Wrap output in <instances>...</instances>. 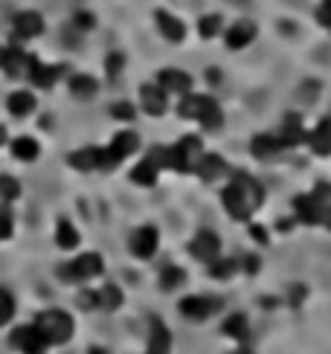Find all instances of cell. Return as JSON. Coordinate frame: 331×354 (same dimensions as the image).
<instances>
[{
  "label": "cell",
  "mask_w": 331,
  "mask_h": 354,
  "mask_svg": "<svg viewBox=\"0 0 331 354\" xmlns=\"http://www.w3.org/2000/svg\"><path fill=\"white\" fill-rule=\"evenodd\" d=\"M70 90L79 96V99H90V96L96 93V81L90 76H73L70 79Z\"/></svg>",
  "instance_id": "obj_31"
},
{
  "label": "cell",
  "mask_w": 331,
  "mask_h": 354,
  "mask_svg": "<svg viewBox=\"0 0 331 354\" xmlns=\"http://www.w3.org/2000/svg\"><path fill=\"white\" fill-rule=\"evenodd\" d=\"M317 21L323 23V27H331V0H323L320 9H317Z\"/></svg>",
  "instance_id": "obj_39"
},
{
  "label": "cell",
  "mask_w": 331,
  "mask_h": 354,
  "mask_svg": "<svg viewBox=\"0 0 331 354\" xmlns=\"http://www.w3.org/2000/svg\"><path fill=\"white\" fill-rule=\"evenodd\" d=\"M157 241H160V236H157V229L154 227H143L134 233L131 238V250L137 259H151V255L157 253Z\"/></svg>",
  "instance_id": "obj_10"
},
{
  "label": "cell",
  "mask_w": 331,
  "mask_h": 354,
  "mask_svg": "<svg viewBox=\"0 0 331 354\" xmlns=\"http://www.w3.org/2000/svg\"><path fill=\"white\" fill-rule=\"evenodd\" d=\"M302 299H305V288H302V285H297V288H293V294H291V302H293V305H299Z\"/></svg>",
  "instance_id": "obj_44"
},
{
  "label": "cell",
  "mask_w": 331,
  "mask_h": 354,
  "mask_svg": "<svg viewBox=\"0 0 331 354\" xmlns=\"http://www.w3.org/2000/svg\"><path fill=\"white\" fill-rule=\"evenodd\" d=\"M154 15H157V27H160V32L166 35L169 41H175V44H177V41L186 38V27H183V23H180L177 18H171L169 12H163V9H160V12H154Z\"/></svg>",
  "instance_id": "obj_20"
},
{
  "label": "cell",
  "mask_w": 331,
  "mask_h": 354,
  "mask_svg": "<svg viewBox=\"0 0 331 354\" xmlns=\"http://www.w3.org/2000/svg\"><path fill=\"white\" fill-rule=\"evenodd\" d=\"M253 38H256L253 23L250 21H238L236 27H230V32H227V47L230 50H241V47H247Z\"/></svg>",
  "instance_id": "obj_14"
},
{
  "label": "cell",
  "mask_w": 331,
  "mask_h": 354,
  "mask_svg": "<svg viewBox=\"0 0 331 354\" xmlns=\"http://www.w3.org/2000/svg\"><path fill=\"white\" fill-rule=\"evenodd\" d=\"M323 221H326V227L331 229V210H326V212H323Z\"/></svg>",
  "instance_id": "obj_46"
},
{
  "label": "cell",
  "mask_w": 331,
  "mask_h": 354,
  "mask_svg": "<svg viewBox=\"0 0 331 354\" xmlns=\"http://www.w3.org/2000/svg\"><path fill=\"white\" fill-rule=\"evenodd\" d=\"M195 168H198V175H201L204 180H215V177H221V175L227 172V163L221 160L218 154H204Z\"/></svg>",
  "instance_id": "obj_22"
},
{
  "label": "cell",
  "mask_w": 331,
  "mask_h": 354,
  "mask_svg": "<svg viewBox=\"0 0 331 354\" xmlns=\"http://www.w3.org/2000/svg\"><path fill=\"white\" fill-rule=\"evenodd\" d=\"M308 142H311V149L317 154H331V119H323L320 125L311 131Z\"/></svg>",
  "instance_id": "obj_23"
},
{
  "label": "cell",
  "mask_w": 331,
  "mask_h": 354,
  "mask_svg": "<svg viewBox=\"0 0 331 354\" xmlns=\"http://www.w3.org/2000/svg\"><path fill=\"white\" fill-rule=\"evenodd\" d=\"M183 279H186V276H183L180 267H166L163 276H160V288L163 290H175V288L183 285Z\"/></svg>",
  "instance_id": "obj_33"
},
{
  "label": "cell",
  "mask_w": 331,
  "mask_h": 354,
  "mask_svg": "<svg viewBox=\"0 0 331 354\" xmlns=\"http://www.w3.org/2000/svg\"><path fill=\"white\" fill-rule=\"evenodd\" d=\"M201 140L198 137H183L175 149H169V166L177 172H192L201 160Z\"/></svg>",
  "instance_id": "obj_3"
},
{
  "label": "cell",
  "mask_w": 331,
  "mask_h": 354,
  "mask_svg": "<svg viewBox=\"0 0 331 354\" xmlns=\"http://www.w3.org/2000/svg\"><path fill=\"white\" fill-rule=\"evenodd\" d=\"M131 180L137 183V186H154V180H157V166H154L151 160H143V163L131 172Z\"/></svg>",
  "instance_id": "obj_29"
},
{
  "label": "cell",
  "mask_w": 331,
  "mask_h": 354,
  "mask_svg": "<svg viewBox=\"0 0 331 354\" xmlns=\"http://www.w3.org/2000/svg\"><path fill=\"white\" fill-rule=\"evenodd\" d=\"M41 29H44V21L38 12H21L15 18V32L21 38H35V35H41Z\"/></svg>",
  "instance_id": "obj_15"
},
{
  "label": "cell",
  "mask_w": 331,
  "mask_h": 354,
  "mask_svg": "<svg viewBox=\"0 0 331 354\" xmlns=\"http://www.w3.org/2000/svg\"><path fill=\"white\" fill-rule=\"evenodd\" d=\"M282 149H285V145H282V140L273 137V134H259V137L253 140V154L259 157V160H273Z\"/></svg>",
  "instance_id": "obj_16"
},
{
  "label": "cell",
  "mask_w": 331,
  "mask_h": 354,
  "mask_svg": "<svg viewBox=\"0 0 331 354\" xmlns=\"http://www.w3.org/2000/svg\"><path fill=\"white\" fill-rule=\"evenodd\" d=\"M18 194H21V183L15 177H12V175L0 177V198H3V201H15Z\"/></svg>",
  "instance_id": "obj_34"
},
{
  "label": "cell",
  "mask_w": 331,
  "mask_h": 354,
  "mask_svg": "<svg viewBox=\"0 0 331 354\" xmlns=\"http://www.w3.org/2000/svg\"><path fill=\"white\" fill-rule=\"evenodd\" d=\"M58 73H61L58 67H47V64H41V61H35V58L29 64V76H32V81L38 84V88H53V81H56Z\"/></svg>",
  "instance_id": "obj_25"
},
{
  "label": "cell",
  "mask_w": 331,
  "mask_h": 354,
  "mask_svg": "<svg viewBox=\"0 0 331 354\" xmlns=\"http://www.w3.org/2000/svg\"><path fill=\"white\" fill-rule=\"evenodd\" d=\"M12 154L23 163H32L35 157H38V142H35L32 137H21V140L12 142Z\"/></svg>",
  "instance_id": "obj_27"
},
{
  "label": "cell",
  "mask_w": 331,
  "mask_h": 354,
  "mask_svg": "<svg viewBox=\"0 0 331 354\" xmlns=\"http://www.w3.org/2000/svg\"><path fill=\"white\" fill-rule=\"evenodd\" d=\"M221 201H224V206H227V212L232 215V218H238V221H247V218L253 215V210L247 206V201H244V194H241V189L236 186V180L230 183V186L224 189V194H221Z\"/></svg>",
  "instance_id": "obj_9"
},
{
  "label": "cell",
  "mask_w": 331,
  "mask_h": 354,
  "mask_svg": "<svg viewBox=\"0 0 331 354\" xmlns=\"http://www.w3.org/2000/svg\"><path fill=\"white\" fill-rule=\"evenodd\" d=\"M70 166L90 172V168H102V149H79L70 154Z\"/></svg>",
  "instance_id": "obj_18"
},
{
  "label": "cell",
  "mask_w": 331,
  "mask_h": 354,
  "mask_svg": "<svg viewBox=\"0 0 331 354\" xmlns=\"http://www.w3.org/2000/svg\"><path fill=\"white\" fill-rule=\"evenodd\" d=\"M96 299H99V308L114 311V308L122 305V290L117 285H105L102 290H96Z\"/></svg>",
  "instance_id": "obj_30"
},
{
  "label": "cell",
  "mask_w": 331,
  "mask_h": 354,
  "mask_svg": "<svg viewBox=\"0 0 331 354\" xmlns=\"http://www.w3.org/2000/svg\"><path fill=\"white\" fill-rule=\"evenodd\" d=\"M0 58H3V50H0Z\"/></svg>",
  "instance_id": "obj_48"
},
{
  "label": "cell",
  "mask_w": 331,
  "mask_h": 354,
  "mask_svg": "<svg viewBox=\"0 0 331 354\" xmlns=\"http://www.w3.org/2000/svg\"><path fill=\"white\" fill-rule=\"evenodd\" d=\"M102 255L99 253H84L79 255L73 264L61 267V279H67V282H84V279H93L102 273Z\"/></svg>",
  "instance_id": "obj_5"
},
{
  "label": "cell",
  "mask_w": 331,
  "mask_h": 354,
  "mask_svg": "<svg viewBox=\"0 0 331 354\" xmlns=\"http://www.w3.org/2000/svg\"><path fill=\"white\" fill-rule=\"evenodd\" d=\"M79 305H82V308H96V305H99V299H96V290H82V294H79Z\"/></svg>",
  "instance_id": "obj_40"
},
{
  "label": "cell",
  "mask_w": 331,
  "mask_h": 354,
  "mask_svg": "<svg viewBox=\"0 0 331 354\" xmlns=\"http://www.w3.org/2000/svg\"><path fill=\"white\" fill-rule=\"evenodd\" d=\"M293 206H297V212L305 224H317V221H323V201L317 198V194H299L297 201H293Z\"/></svg>",
  "instance_id": "obj_12"
},
{
  "label": "cell",
  "mask_w": 331,
  "mask_h": 354,
  "mask_svg": "<svg viewBox=\"0 0 331 354\" xmlns=\"http://www.w3.org/2000/svg\"><path fill=\"white\" fill-rule=\"evenodd\" d=\"M192 255L198 262H206V264H212V262H218V255H221V241H218V236L215 233H198L192 238Z\"/></svg>",
  "instance_id": "obj_8"
},
{
  "label": "cell",
  "mask_w": 331,
  "mask_h": 354,
  "mask_svg": "<svg viewBox=\"0 0 331 354\" xmlns=\"http://www.w3.org/2000/svg\"><path fill=\"white\" fill-rule=\"evenodd\" d=\"M35 328L41 331V337L47 340V343H67V340L73 337V320L64 314V311H44L38 316V323H35Z\"/></svg>",
  "instance_id": "obj_2"
},
{
  "label": "cell",
  "mask_w": 331,
  "mask_h": 354,
  "mask_svg": "<svg viewBox=\"0 0 331 354\" xmlns=\"http://www.w3.org/2000/svg\"><path fill=\"white\" fill-rule=\"evenodd\" d=\"M160 88L171 90V93H189L192 79H189V73H183V70H163L160 73Z\"/></svg>",
  "instance_id": "obj_17"
},
{
  "label": "cell",
  "mask_w": 331,
  "mask_h": 354,
  "mask_svg": "<svg viewBox=\"0 0 331 354\" xmlns=\"http://www.w3.org/2000/svg\"><path fill=\"white\" fill-rule=\"evenodd\" d=\"M137 145H140V137L134 131H119L114 142L108 145V149H102V168H114L119 166L122 160H125L128 154L137 151Z\"/></svg>",
  "instance_id": "obj_4"
},
{
  "label": "cell",
  "mask_w": 331,
  "mask_h": 354,
  "mask_svg": "<svg viewBox=\"0 0 331 354\" xmlns=\"http://www.w3.org/2000/svg\"><path fill=\"white\" fill-rule=\"evenodd\" d=\"M3 142H6V128L0 125V145H3Z\"/></svg>",
  "instance_id": "obj_47"
},
{
  "label": "cell",
  "mask_w": 331,
  "mask_h": 354,
  "mask_svg": "<svg viewBox=\"0 0 331 354\" xmlns=\"http://www.w3.org/2000/svg\"><path fill=\"white\" fill-rule=\"evenodd\" d=\"M29 64H32V55H27L21 47H9V50H3V58H0V67L9 76H21L23 70H29Z\"/></svg>",
  "instance_id": "obj_13"
},
{
  "label": "cell",
  "mask_w": 331,
  "mask_h": 354,
  "mask_svg": "<svg viewBox=\"0 0 331 354\" xmlns=\"http://www.w3.org/2000/svg\"><path fill=\"white\" fill-rule=\"evenodd\" d=\"M12 349H21L23 354H44L47 351V340L41 337V331L35 325H23L12 331Z\"/></svg>",
  "instance_id": "obj_6"
},
{
  "label": "cell",
  "mask_w": 331,
  "mask_h": 354,
  "mask_svg": "<svg viewBox=\"0 0 331 354\" xmlns=\"http://www.w3.org/2000/svg\"><path fill=\"white\" fill-rule=\"evenodd\" d=\"M224 331L232 334L236 340H247V320H244L241 314H232L230 320L224 323Z\"/></svg>",
  "instance_id": "obj_32"
},
{
  "label": "cell",
  "mask_w": 331,
  "mask_h": 354,
  "mask_svg": "<svg viewBox=\"0 0 331 354\" xmlns=\"http://www.w3.org/2000/svg\"><path fill=\"white\" fill-rule=\"evenodd\" d=\"M236 186L241 189V194H244V201H247V206L256 212L262 206V186L256 183L250 175H241V177H236Z\"/></svg>",
  "instance_id": "obj_21"
},
{
  "label": "cell",
  "mask_w": 331,
  "mask_h": 354,
  "mask_svg": "<svg viewBox=\"0 0 331 354\" xmlns=\"http://www.w3.org/2000/svg\"><path fill=\"white\" fill-rule=\"evenodd\" d=\"M169 351H171V334H169V328H166L160 320H154V323H151L149 351H145V354H169Z\"/></svg>",
  "instance_id": "obj_19"
},
{
  "label": "cell",
  "mask_w": 331,
  "mask_h": 354,
  "mask_svg": "<svg viewBox=\"0 0 331 354\" xmlns=\"http://www.w3.org/2000/svg\"><path fill=\"white\" fill-rule=\"evenodd\" d=\"M253 236H256V238H259V241H267V233H262V229H259V227H256V229H253Z\"/></svg>",
  "instance_id": "obj_45"
},
{
  "label": "cell",
  "mask_w": 331,
  "mask_h": 354,
  "mask_svg": "<svg viewBox=\"0 0 331 354\" xmlns=\"http://www.w3.org/2000/svg\"><path fill=\"white\" fill-rule=\"evenodd\" d=\"M180 116L183 119H198L204 128H221V122H224V116H221V108L215 99H210V96H183L180 102Z\"/></svg>",
  "instance_id": "obj_1"
},
{
  "label": "cell",
  "mask_w": 331,
  "mask_h": 354,
  "mask_svg": "<svg viewBox=\"0 0 331 354\" xmlns=\"http://www.w3.org/2000/svg\"><path fill=\"white\" fill-rule=\"evenodd\" d=\"M140 99H143L145 114H151V116L166 114V90L160 88V84H145V88L140 90Z\"/></svg>",
  "instance_id": "obj_11"
},
{
  "label": "cell",
  "mask_w": 331,
  "mask_h": 354,
  "mask_svg": "<svg viewBox=\"0 0 331 354\" xmlns=\"http://www.w3.org/2000/svg\"><path fill=\"white\" fill-rule=\"evenodd\" d=\"M56 244H58L61 250H73V247H79V233L73 229V224L58 221V229H56Z\"/></svg>",
  "instance_id": "obj_28"
},
{
  "label": "cell",
  "mask_w": 331,
  "mask_h": 354,
  "mask_svg": "<svg viewBox=\"0 0 331 354\" xmlns=\"http://www.w3.org/2000/svg\"><path fill=\"white\" fill-rule=\"evenodd\" d=\"M282 145H288V149H293V145H299L305 140V131L299 125V116H288L285 119V128H282Z\"/></svg>",
  "instance_id": "obj_26"
},
{
  "label": "cell",
  "mask_w": 331,
  "mask_h": 354,
  "mask_svg": "<svg viewBox=\"0 0 331 354\" xmlns=\"http://www.w3.org/2000/svg\"><path fill=\"white\" fill-rule=\"evenodd\" d=\"M76 23H79V27L88 29V27H93V18L88 15V12H79V15H76Z\"/></svg>",
  "instance_id": "obj_43"
},
{
  "label": "cell",
  "mask_w": 331,
  "mask_h": 354,
  "mask_svg": "<svg viewBox=\"0 0 331 354\" xmlns=\"http://www.w3.org/2000/svg\"><path fill=\"white\" fill-rule=\"evenodd\" d=\"M9 236H12V224L6 215H0V238H9Z\"/></svg>",
  "instance_id": "obj_42"
},
{
  "label": "cell",
  "mask_w": 331,
  "mask_h": 354,
  "mask_svg": "<svg viewBox=\"0 0 331 354\" xmlns=\"http://www.w3.org/2000/svg\"><path fill=\"white\" fill-rule=\"evenodd\" d=\"M122 64H125V58H122L119 53H110L108 55V76H117V73L122 70Z\"/></svg>",
  "instance_id": "obj_38"
},
{
  "label": "cell",
  "mask_w": 331,
  "mask_h": 354,
  "mask_svg": "<svg viewBox=\"0 0 331 354\" xmlns=\"http://www.w3.org/2000/svg\"><path fill=\"white\" fill-rule=\"evenodd\" d=\"M9 114L12 116H29L32 114V108H35V96L29 90H15L9 96Z\"/></svg>",
  "instance_id": "obj_24"
},
{
  "label": "cell",
  "mask_w": 331,
  "mask_h": 354,
  "mask_svg": "<svg viewBox=\"0 0 331 354\" xmlns=\"http://www.w3.org/2000/svg\"><path fill=\"white\" fill-rule=\"evenodd\" d=\"M110 114H114L117 119H134V108L128 102H119V105H114V111Z\"/></svg>",
  "instance_id": "obj_41"
},
{
  "label": "cell",
  "mask_w": 331,
  "mask_h": 354,
  "mask_svg": "<svg viewBox=\"0 0 331 354\" xmlns=\"http://www.w3.org/2000/svg\"><path fill=\"white\" fill-rule=\"evenodd\" d=\"M232 270H236V262H212L210 276H212V279H230Z\"/></svg>",
  "instance_id": "obj_37"
},
{
  "label": "cell",
  "mask_w": 331,
  "mask_h": 354,
  "mask_svg": "<svg viewBox=\"0 0 331 354\" xmlns=\"http://www.w3.org/2000/svg\"><path fill=\"white\" fill-rule=\"evenodd\" d=\"M198 29H201L204 38H215V35L221 32V18H218V15H206V18H201Z\"/></svg>",
  "instance_id": "obj_35"
},
{
  "label": "cell",
  "mask_w": 331,
  "mask_h": 354,
  "mask_svg": "<svg viewBox=\"0 0 331 354\" xmlns=\"http://www.w3.org/2000/svg\"><path fill=\"white\" fill-rule=\"evenodd\" d=\"M12 314H15V299H12L3 288H0V325H6L12 320Z\"/></svg>",
  "instance_id": "obj_36"
},
{
  "label": "cell",
  "mask_w": 331,
  "mask_h": 354,
  "mask_svg": "<svg viewBox=\"0 0 331 354\" xmlns=\"http://www.w3.org/2000/svg\"><path fill=\"white\" fill-rule=\"evenodd\" d=\"M218 308H221V299H206V296H186L180 302V314L186 320H198V323L212 316Z\"/></svg>",
  "instance_id": "obj_7"
}]
</instances>
